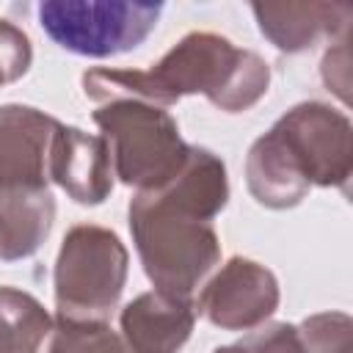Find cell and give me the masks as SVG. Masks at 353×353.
<instances>
[{"instance_id":"cell-15","label":"cell","mask_w":353,"mask_h":353,"mask_svg":"<svg viewBox=\"0 0 353 353\" xmlns=\"http://www.w3.org/2000/svg\"><path fill=\"white\" fill-rule=\"evenodd\" d=\"M30 66V41L11 22L0 19V85L17 80Z\"/></svg>"},{"instance_id":"cell-2","label":"cell","mask_w":353,"mask_h":353,"mask_svg":"<svg viewBox=\"0 0 353 353\" xmlns=\"http://www.w3.org/2000/svg\"><path fill=\"white\" fill-rule=\"evenodd\" d=\"M350 174V124L328 105L292 108L248 154V188L268 207L301 201L312 182L334 185Z\"/></svg>"},{"instance_id":"cell-5","label":"cell","mask_w":353,"mask_h":353,"mask_svg":"<svg viewBox=\"0 0 353 353\" xmlns=\"http://www.w3.org/2000/svg\"><path fill=\"white\" fill-rule=\"evenodd\" d=\"M124 276L127 251L121 240L99 226H74L55 265L58 320H105L121 295Z\"/></svg>"},{"instance_id":"cell-9","label":"cell","mask_w":353,"mask_h":353,"mask_svg":"<svg viewBox=\"0 0 353 353\" xmlns=\"http://www.w3.org/2000/svg\"><path fill=\"white\" fill-rule=\"evenodd\" d=\"M50 176L80 204H99L113 188V157L102 135L58 124L50 146Z\"/></svg>"},{"instance_id":"cell-8","label":"cell","mask_w":353,"mask_h":353,"mask_svg":"<svg viewBox=\"0 0 353 353\" xmlns=\"http://www.w3.org/2000/svg\"><path fill=\"white\" fill-rule=\"evenodd\" d=\"M279 303V284L270 270L251 259H232L204 290L199 309L223 328H251Z\"/></svg>"},{"instance_id":"cell-11","label":"cell","mask_w":353,"mask_h":353,"mask_svg":"<svg viewBox=\"0 0 353 353\" xmlns=\"http://www.w3.org/2000/svg\"><path fill=\"white\" fill-rule=\"evenodd\" d=\"M353 8L347 3H281L254 6V17L262 33L287 52L312 47L320 36L345 30Z\"/></svg>"},{"instance_id":"cell-3","label":"cell","mask_w":353,"mask_h":353,"mask_svg":"<svg viewBox=\"0 0 353 353\" xmlns=\"http://www.w3.org/2000/svg\"><path fill=\"white\" fill-rule=\"evenodd\" d=\"M143 74L146 97L157 108L182 94H207L223 110H245L268 91V63L218 33H188Z\"/></svg>"},{"instance_id":"cell-4","label":"cell","mask_w":353,"mask_h":353,"mask_svg":"<svg viewBox=\"0 0 353 353\" xmlns=\"http://www.w3.org/2000/svg\"><path fill=\"white\" fill-rule=\"evenodd\" d=\"M94 121L110 146L113 174L141 190L165 185L188 157L190 146L182 143L176 121L152 102L110 99L94 110Z\"/></svg>"},{"instance_id":"cell-1","label":"cell","mask_w":353,"mask_h":353,"mask_svg":"<svg viewBox=\"0 0 353 353\" xmlns=\"http://www.w3.org/2000/svg\"><path fill=\"white\" fill-rule=\"evenodd\" d=\"M223 163L207 149H188L182 168L160 188L141 190L130 204V229L154 287L190 298L218 262L210 218L226 204Z\"/></svg>"},{"instance_id":"cell-7","label":"cell","mask_w":353,"mask_h":353,"mask_svg":"<svg viewBox=\"0 0 353 353\" xmlns=\"http://www.w3.org/2000/svg\"><path fill=\"white\" fill-rule=\"evenodd\" d=\"M58 121L33 108H0V190H39L50 176Z\"/></svg>"},{"instance_id":"cell-10","label":"cell","mask_w":353,"mask_h":353,"mask_svg":"<svg viewBox=\"0 0 353 353\" xmlns=\"http://www.w3.org/2000/svg\"><path fill=\"white\" fill-rule=\"evenodd\" d=\"M196 312L190 301L165 292H143L121 312L124 342L132 353H176L190 336Z\"/></svg>"},{"instance_id":"cell-12","label":"cell","mask_w":353,"mask_h":353,"mask_svg":"<svg viewBox=\"0 0 353 353\" xmlns=\"http://www.w3.org/2000/svg\"><path fill=\"white\" fill-rule=\"evenodd\" d=\"M55 201L47 188L0 190V256L19 259L33 254L47 237Z\"/></svg>"},{"instance_id":"cell-14","label":"cell","mask_w":353,"mask_h":353,"mask_svg":"<svg viewBox=\"0 0 353 353\" xmlns=\"http://www.w3.org/2000/svg\"><path fill=\"white\" fill-rule=\"evenodd\" d=\"M215 353H306V347L301 342V334L292 325L276 323V325H268V328L248 334L237 345L218 347Z\"/></svg>"},{"instance_id":"cell-13","label":"cell","mask_w":353,"mask_h":353,"mask_svg":"<svg viewBox=\"0 0 353 353\" xmlns=\"http://www.w3.org/2000/svg\"><path fill=\"white\" fill-rule=\"evenodd\" d=\"M50 353H132L105 320H58Z\"/></svg>"},{"instance_id":"cell-6","label":"cell","mask_w":353,"mask_h":353,"mask_svg":"<svg viewBox=\"0 0 353 353\" xmlns=\"http://www.w3.org/2000/svg\"><path fill=\"white\" fill-rule=\"evenodd\" d=\"M160 14V3L47 0L39 6V25L69 52L108 58L135 50L154 30Z\"/></svg>"}]
</instances>
